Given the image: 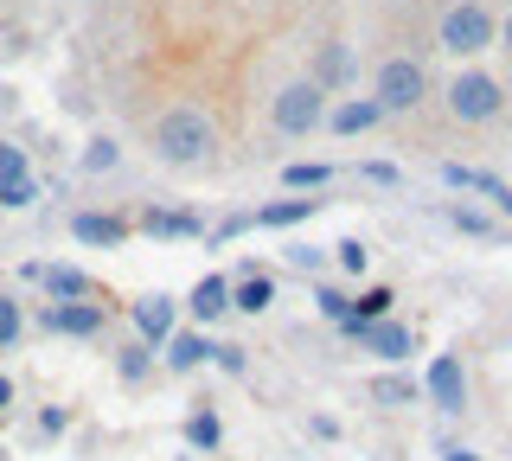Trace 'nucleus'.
<instances>
[{"label": "nucleus", "instance_id": "obj_1", "mask_svg": "<svg viewBox=\"0 0 512 461\" xmlns=\"http://www.w3.org/2000/svg\"><path fill=\"white\" fill-rule=\"evenodd\" d=\"M212 148H218V129H212L205 109H167V116L154 122V154L167 167H199Z\"/></svg>", "mask_w": 512, "mask_h": 461}, {"label": "nucleus", "instance_id": "obj_2", "mask_svg": "<svg viewBox=\"0 0 512 461\" xmlns=\"http://www.w3.org/2000/svg\"><path fill=\"white\" fill-rule=\"evenodd\" d=\"M487 45H493V13L480 7V0H461V7L442 13V52L474 58V52H487Z\"/></svg>", "mask_w": 512, "mask_h": 461}, {"label": "nucleus", "instance_id": "obj_3", "mask_svg": "<svg viewBox=\"0 0 512 461\" xmlns=\"http://www.w3.org/2000/svg\"><path fill=\"white\" fill-rule=\"evenodd\" d=\"M340 333L359 340V353H378L384 365H404L416 353V333L404 321H391V314H384V321H340Z\"/></svg>", "mask_w": 512, "mask_h": 461}, {"label": "nucleus", "instance_id": "obj_4", "mask_svg": "<svg viewBox=\"0 0 512 461\" xmlns=\"http://www.w3.org/2000/svg\"><path fill=\"white\" fill-rule=\"evenodd\" d=\"M423 90H429V77L416 58H391V65L378 71V90H372V103L384 109V116H404V109L423 103Z\"/></svg>", "mask_w": 512, "mask_h": 461}, {"label": "nucleus", "instance_id": "obj_5", "mask_svg": "<svg viewBox=\"0 0 512 461\" xmlns=\"http://www.w3.org/2000/svg\"><path fill=\"white\" fill-rule=\"evenodd\" d=\"M109 321V301H45L39 327L58 333V340H96Z\"/></svg>", "mask_w": 512, "mask_h": 461}, {"label": "nucleus", "instance_id": "obj_6", "mask_svg": "<svg viewBox=\"0 0 512 461\" xmlns=\"http://www.w3.org/2000/svg\"><path fill=\"white\" fill-rule=\"evenodd\" d=\"M500 84H493L487 71H461L455 84H448V109H455V122H493L500 116Z\"/></svg>", "mask_w": 512, "mask_h": 461}, {"label": "nucleus", "instance_id": "obj_7", "mask_svg": "<svg viewBox=\"0 0 512 461\" xmlns=\"http://www.w3.org/2000/svg\"><path fill=\"white\" fill-rule=\"evenodd\" d=\"M320 122H327V90L288 84L282 97H276V129H282V135H314Z\"/></svg>", "mask_w": 512, "mask_h": 461}, {"label": "nucleus", "instance_id": "obj_8", "mask_svg": "<svg viewBox=\"0 0 512 461\" xmlns=\"http://www.w3.org/2000/svg\"><path fill=\"white\" fill-rule=\"evenodd\" d=\"M423 397L442 410V417H461V410H468V372H461V359H455V353H436V359H429Z\"/></svg>", "mask_w": 512, "mask_h": 461}, {"label": "nucleus", "instance_id": "obj_9", "mask_svg": "<svg viewBox=\"0 0 512 461\" xmlns=\"http://www.w3.org/2000/svg\"><path fill=\"white\" fill-rule=\"evenodd\" d=\"M442 180L455 186V193H480L493 205L500 218H512V186L500 180V173H480V167H461V161H442Z\"/></svg>", "mask_w": 512, "mask_h": 461}, {"label": "nucleus", "instance_id": "obj_10", "mask_svg": "<svg viewBox=\"0 0 512 461\" xmlns=\"http://www.w3.org/2000/svg\"><path fill=\"white\" fill-rule=\"evenodd\" d=\"M128 314H135V340L160 353L173 333V295H141V301H128Z\"/></svg>", "mask_w": 512, "mask_h": 461}, {"label": "nucleus", "instance_id": "obj_11", "mask_svg": "<svg viewBox=\"0 0 512 461\" xmlns=\"http://www.w3.org/2000/svg\"><path fill=\"white\" fill-rule=\"evenodd\" d=\"M71 237H77V244H90V250H122L128 244V218H116V212H77L71 218Z\"/></svg>", "mask_w": 512, "mask_h": 461}, {"label": "nucleus", "instance_id": "obj_12", "mask_svg": "<svg viewBox=\"0 0 512 461\" xmlns=\"http://www.w3.org/2000/svg\"><path fill=\"white\" fill-rule=\"evenodd\" d=\"M269 301H276V276H269L263 263H244V269H237V282H231V308L237 314H263Z\"/></svg>", "mask_w": 512, "mask_h": 461}, {"label": "nucleus", "instance_id": "obj_13", "mask_svg": "<svg viewBox=\"0 0 512 461\" xmlns=\"http://www.w3.org/2000/svg\"><path fill=\"white\" fill-rule=\"evenodd\" d=\"M39 282H45V295H52V301H109V295L84 276V269H71V263H45Z\"/></svg>", "mask_w": 512, "mask_h": 461}, {"label": "nucleus", "instance_id": "obj_14", "mask_svg": "<svg viewBox=\"0 0 512 461\" xmlns=\"http://www.w3.org/2000/svg\"><path fill=\"white\" fill-rule=\"evenodd\" d=\"M186 308H192V321L199 327H212L231 314V276H199L192 282V295H186Z\"/></svg>", "mask_w": 512, "mask_h": 461}, {"label": "nucleus", "instance_id": "obj_15", "mask_svg": "<svg viewBox=\"0 0 512 461\" xmlns=\"http://www.w3.org/2000/svg\"><path fill=\"white\" fill-rule=\"evenodd\" d=\"M320 205H327V199H276V205H256L250 225L256 231H295V225H308Z\"/></svg>", "mask_w": 512, "mask_h": 461}, {"label": "nucleus", "instance_id": "obj_16", "mask_svg": "<svg viewBox=\"0 0 512 461\" xmlns=\"http://www.w3.org/2000/svg\"><path fill=\"white\" fill-rule=\"evenodd\" d=\"M160 353H167V372H199V365H212V340L186 327V333H167Z\"/></svg>", "mask_w": 512, "mask_h": 461}, {"label": "nucleus", "instance_id": "obj_17", "mask_svg": "<svg viewBox=\"0 0 512 461\" xmlns=\"http://www.w3.org/2000/svg\"><path fill=\"white\" fill-rule=\"evenodd\" d=\"M308 84H314V90H340V84H352V52H346V45H320Z\"/></svg>", "mask_w": 512, "mask_h": 461}, {"label": "nucleus", "instance_id": "obj_18", "mask_svg": "<svg viewBox=\"0 0 512 461\" xmlns=\"http://www.w3.org/2000/svg\"><path fill=\"white\" fill-rule=\"evenodd\" d=\"M378 122H384V109H378L372 97H352V103H340V109L327 116V129H333V135H365V129H378Z\"/></svg>", "mask_w": 512, "mask_h": 461}, {"label": "nucleus", "instance_id": "obj_19", "mask_svg": "<svg viewBox=\"0 0 512 461\" xmlns=\"http://www.w3.org/2000/svg\"><path fill=\"white\" fill-rule=\"evenodd\" d=\"M180 436H186V449H192V455H212L218 442H224V423H218V410H212V404H199V410L186 417V429H180Z\"/></svg>", "mask_w": 512, "mask_h": 461}, {"label": "nucleus", "instance_id": "obj_20", "mask_svg": "<svg viewBox=\"0 0 512 461\" xmlns=\"http://www.w3.org/2000/svg\"><path fill=\"white\" fill-rule=\"evenodd\" d=\"M372 397L384 410H404V404H416V397H423V385H416L410 372H378L372 378Z\"/></svg>", "mask_w": 512, "mask_h": 461}, {"label": "nucleus", "instance_id": "obj_21", "mask_svg": "<svg viewBox=\"0 0 512 461\" xmlns=\"http://www.w3.org/2000/svg\"><path fill=\"white\" fill-rule=\"evenodd\" d=\"M141 231H148V237H199L205 225L192 212H154V205H148V212H141Z\"/></svg>", "mask_w": 512, "mask_h": 461}, {"label": "nucleus", "instance_id": "obj_22", "mask_svg": "<svg viewBox=\"0 0 512 461\" xmlns=\"http://www.w3.org/2000/svg\"><path fill=\"white\" fill-rule=\"evenodd\" d=\"M116 372H122V385H141V378L154 372V346H141V340H128L122 353H116Z\"/></svg>", "mask_w": 512, "mask_h": 461}, {"label": "nucleus", "instance_id": "obj_23", "mask_svg": "<svg viewBox=\"0 0 512 461\" xmlns=\"http://www.w3.org/2000/svg\"><path fill=\"white\" fill-rule=\"evenodd\" d=\"M333 167L327 161H288L282 167V186H295V193H314V186H327Z\"/></svg>", "mask_w": 512, "mask_h": 461}, {"label": "nucleus", "instance_id": "obj_24", "mask_svg": "<svg viewBox=\"0 0 512 461\" xmlns=\"http://www.w3.org/2000/svg\"><path fill=\"white\" fill-rule=\"evenodd\" d=\"M448 225H455L461 237H493V231H500L487 212H480V205H448Z\"/></svg>", "mask_w": 512, "mask_h": 461}, {"label": "nucleus", "instance_id": "obj_25", "mask_svg": "<svg viewBox=\"0 0 512 461\" xmlns=\"http://www.w3.org/2000/svg\"><path fill=\"white\" fill-rule=\"evenodd\" d=\"M314 308H320V321L340 327L346 314H352V295H346V289H333V282H314Z\"/></svg>", "mask_w": 512, "mask_h": 461}, {"label": "nucleus", "instance_id": "obj_26", "mask_svg": "<svg viewBox=\"0 0 512 461\" xmlns=\"http://www.w3.org/2000/svg\"><path fill=\"white\" fill-rule=\"evenodd\" d=\"M391 301H397V289H365V295H352V314H346V321H384V314H391Z\"/></svg>", "mask_w": 512, "mask_h": 461}, {"label": "nucleus", "instance_id": "obj_27", "mask_svg": "<svg viewBox=\"0 0 512 461\" xmlns=\"http://www.w3.org/2000/svg\"><path fill=\"white\" fill-rule=\"evenodd\" d=\"M365 263H372V250H365L359 237H340V244H333V269H340V276H365Z\"/></svg>", "mask_w": 512, "mask_h": 461}, {"label": "nucleus", "instance_id": "obj_28", "mask_svg": "<svg viewBox=\"0 0 512 461\" xmlns=\"http://www.w3.org/2000/svg\"><path fill=\"white\" fill-rule=\"evenodd\" d=\"M20 333H26L20 301H13V295H0V353H13V346H20Z\"/></svg>", "mask_w": 512, "mask_h": 461}, {"label": "nucleus", "instance_id": "obj_29", "mask_svg": "<svg viewBox=\"0 0 512 461\" xmlns=\"http://www.w3.org/2000/svg\"><path fill=\"white\" fill-rule=\"evenodd\" d=\"M116 161H122V148H116V141H109V135H96L90 148H84V173H109Z\"/></svg>", "mask_w": 512, "mask_h": 461}, {"label": "nucleus", "instance_id": "obj_30", "mask_svg": "<svg viewBox=\"0 0 512 461\" xmlns=\"http://www.w3.org/2000/svg\"><path fill=\"white\" fill-rule=\"evenodd\" d=\"M32 199H39V180H32V173H26V180H7V186H0V205H7V212H26Z\"/></svg>", "mask_w": 512, "mask_h": 461}, {"label": "nucleus", "instance_id": "obj_31", "mask_svg": "<svg viewBox=\"0 0 512 461\" xmlns=\"http://www.w3.org/2000/svg\"><path fill=\"white\" fill-rule=\"evenodd\" d=\"M288 263H295L301 276H320V269H327V250H314V244H288Z\"/></svg>", "mask_w": 512, "mask_h": 461}, {"label": "nucleus", "instance_id": "obj_32", "mask_svg": "<svg viewBox=\"0 0 512 461\" xmlns=\"http://www.w3.org/2000/svg\"><path fill=\"white\" fill-rule=\"evenodd\" d=\"M7 180H26V148L0 141V186H7Z\"/></svg>", "mask_w": 512, "mask_h": 461}, {"label": "nucleus", "instance_id": "obj_33", "mask_svg": "<svg viewBox=\"0 0 512 461\" xmlns=\"http://www.w3.org/2000/svg\"><path fill=\"white\" fill-rule=\"evenodd\" d=\"M212 365H218V372H231V378H244V372H250L244 346H212Z\"/></svg>", "mask_w": 512, "mask_h": 461}, {"label": "nucleus", "instance_id": "obj_34", "mask_svg": "<svg viewBox=\"0 0 512 461\" xmlns=\"http://www.w3.org/2000/svg\"><path fill=\"white\" fill-rule=\"evenodd\" d=\"M64 429H71V410H64V404H45L39 410V436H64Z\"/></svg>", "mask_w": 512, "mask_h": 461}, {"label": "nucleus", "instance_id": "obj_35", "mask_svg": "<svg viewBox=\"0 0 512 461\" xmlns=\"http://www.w3.org/2000/svg\"><path fill=\"white\" fill-rule=\"evenodd\" d=\"M359 173H365V180H372V186H397V180H404V173H397L391 161H365Z\"/></svg>", "mask_w": 512, "mask_h": 461}, {"label": "nucleus", "instance_id": "obj_36", "mask_svg": "<svg viewBox=\"0 0 512 461\" xmlns=\"http://www.w3.org/2000/svg\"><path fill=\"white\" fill-rule=\"evenodd\" d=\"M7 410H13V378L0 372V417H7Z\"/></svg>", "mask_w": 512, "mask_h": 461}, {"label": "nucleus", "instance_id": "obj_37", "mask_svg": "<svg viewBox=\"0 0 512 461\" xmlns=\"http://www.w3.org/2000/svg\"><path fill=\"white\" fill-rule=\"evenodd\" d=\"M442 461H480L474 449H442Z\"/></svg>", "mask_w": 512, "mask_h": 461}, {"label": "nucleus", "instance_id": "obj_38", "mask_svg": "<svg viewBox=\"0 0 512 461\" xmlns=\"http://www.w3.org/2000/svg\"><path fill=\"white\" fill-rule=\"evenodd\" d=\"M500 33H506V52H512V13H506V26H500Z\"/></svg>", "mask_w": 512, "mask_h": 461}]
</instances>
